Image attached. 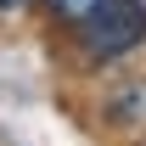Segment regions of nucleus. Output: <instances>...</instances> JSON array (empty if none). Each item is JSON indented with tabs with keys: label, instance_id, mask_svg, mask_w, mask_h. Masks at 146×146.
Here are the masks:
<instances>
[{
	"label": "nucleus",
	"instance_id": "f257e3e1",
	"mask_svg": "<svg viewBox=\"0 0 146 146\" xmlns=\"http://www.w3.org/2000/svg\"><path fill=\"white\" fill-rule=\"evenodd\" d=\"M73 39L79 68H118L146 45V0H107Z\"/></svg>",
	"mask_w": 146,
	"mask_h": 146
},
{
	"label": "nucleus",
	"instance_id": "f03ea898",
	"mask_svg": "<svg viewBox=\"0 0 146 146\" xmlns=\"http://www.w3.org/2000/svg\"><path fill=\"white\" fill-rule=\"evenodd\" d=\"M101 124L112 135H141L146 129V73H118L101 90Z\"/></svg>",
	"mask_w": 146,
	"mask_h": 146
},
{
	"label": "nucleus",
	"instance_id": "7ed1b4c3",
	"mask_svg": "<svg viewBox=\"0 0 146 146\" xmlns=\"http://www.w3.org/2000/svg\"><path fill=\"white\" fill-rule=\"evenodd\" d=\"M101 6L107 0H39V11H45V23H51L56 34H79Z\"/></svg>",
	"mask_w": 146,
	"mask_h": 146
},
{
	"label": "nucleus",
	"instance_id": "20e7f679",
	"mask_svg": "<svg viewBox=\"0 0 146 146\" xmlns=\"http://www.w3.org/2000/svg\"><path fill=\"white\" fill-rule=\"evenodd\" d=\"M28 6H39V0H0V17H17V11H28Z\"/></svg>",
	"mask_w": 146,
	"mask_h": 146
}]
</instances>
